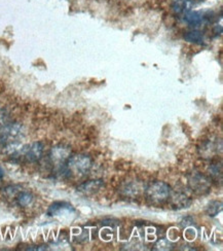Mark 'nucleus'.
I'll return each mask as SVG.
<instances>
[{"mask_svg":"<svg viewBox=\"0 0 223 251\" xmlns=\"http://www.w3.org/2000/svg\"><path fill=\"white\" fill-rule=\"evenodd\" d=\"M42 153H44V144L37 141L22 146V149L19 151V152L16 155L22 156L26 162L34 163L40 160Z\"/></svg>","mask_w":223,"mask_h":251,"instance_id":"39448f33","label":"nucleus"},{"mask_svg":"<svg viewBox=\"0 0 223 251\" xmlns=\"http://www.w3.org/2000/svg\"><path fill=\"white\" fill-rule=\"evenodd\" d=\"M188 183L191 190L197 194H206L210 191V180L201 173H191L188 176Z\"/></svg>","mask_w":223,"mask_h":251,"instance_id":"423d86ee","label":"nucleus"},{"mask_svg":"<svg viewBox=\"0 0 223 251\" xmlns=\"http://www.w3.org/2000/svg\"><path fill=\"white\" fill-rule=\"evenodd\" d=\"M204 19H205V17L200 13L193 12V10H186V12H184V16H183L184 22L190 26H194V27L199 26L201 23L204 22Z\"/></svg>","mask_w":223,"mask_h":251,"instance_id":"6e6552de","label":"nucleus"},{"mask_svg":"<svg viewBox=\"0 0 223 251\" xmlns=\"http://www.w3.org/2000/svg\"><path fill=\"white\" fill-rule=\"evenodd\" d=\"M221 209H222V204L220 202L214 201L209 204L206 212L209 216H216L221 211Z\"/></svg>","mask_w":223,"mask_h":251,"instance_id":"4468645a","label":"nucleus"},{"mask_svg":"<svg viewBox=\"0 0 223 251\" xmlns=\"http://www.w3.org/2000/svg\"><path fill=\"white\" fill-rule=\"evenodd\" d=\"M171 204L176 209H182V208L188 207L190 205V200L186 195L178 193L172 197Z\"/></svg>","mask_w":223,"mask_h":251,"instance_id":"9d476101","label":"nucleus"},{"mask_svg":"<svg viewBox=\"0 0 223 251\" xmlns=\"http://www.w3.org/2000/svg\"><path fill=\"white\" fill-rule=\"evenodd\" d=\"M62 211H74L73 207L70 204L64 203V202H56L54 204H51L50 207L49 208V215H58Z\"/></svg>","mask_w":223,"mask_h":251,"instance_id":"9b49d317","label":"nucleus"},{"mask_svg":"<svg viewBox=\"0 0 223 251\" xmlns=\"http://www.w3.org/2000/svg\"><path fill=\"white\" fill-rule=\"evenodd\" d=\"M145 196L152 204H162L170 196V186L164 181H153L146 187Z\"/></svg>","mask_w":223,"mask_h":251,"instance_id":"f03ea898","label":"nucleus"},{"mask_svg":"<svg viewBox=\"0 0 223 251\" xmlns=\"http://www.w3.org/2000/svg\"><path fill=\"white\" fill-rule=\"evenodd\" d=\"M92 167V160L86 154H76L69 156L65 164L64 173L69 176L86 175Z\"/></svg>","mask_w":223,"mask_h":251,"instance_id":"f257e3e1","label":"nucleus"},{"mask_svg":"<svg viewBox=\"0 0 223 251\" xmlns=\"http://www.w3.org/2000/svg\"><path fill=\"white\" fill-rule=\"evenodd\" d=\"M184 39L190 44H195V45H199V46H204L206 44V38L205 35L200 32V31L194 30V31H189V32H186L184 34Z\"/></svg>","mask_w":223,"mask_h":251,"instance_id":"1a4fd4ad","label":"nucleus"},{"mask_svg":"<svg viewBox=\"0 0 223 251\" xmlns=\"http://www.w3.org/2000/svg\"><path fill=\"white\" fill-rule=\"evenodd\" d=\"M23 133V127L21 124L13 123L9 124L2 129L0 133V144L2 145V149L7 145L20 143L19 139Z\"/></svg>","mask_w":223,"mask_h":251,"instance_id":"7ed1b4c3","label":"nucleus"},{"mask_svg":"<svg viewBox=\"0 0 223 251\" xmlns=\"http://www.w3.org/2000/svg\"><path fill=\"white\" fill-rule=\"evenodd\" d=\"M102 187H104L103 180H90L88 182H84L77 187V191L84 195H91L96 192H99Z\"/></svg>","mask_w":223,"mask_h":251,"instance_id":"0eeeda50","label":"nucleus"},{"mask_svg":"<svg viewBox=\"0 0 223 251\" xmlns=\"http://www.w3.org/2000/svg\"><path fill=\"white\" fill-rule=\"evenodd\" d=\"M141 191V186L139 182H130V183H126L124 185L123 187V192L125 196H129V197H135L138 194L140 193Z\"/></svg>","mask_w":223,"mask_h":251,"instance_id":"f8f14e48","label":"nucleus"},{"mask_svg":"<svg viewBox=\"0 0 223 251\" xmlns=\"http://www.w3.org/2000/svg\"><path fill=\"white\" fill-rule=\"evenodd\" d=\"M3 176H4V172H3V170H2L1 167H0V179H1Z\"/></svg>","mask_w":223,"mask_h":251,"instance_id":"f3484780","label":"nucleus"},{"mask_svg":"<svg viewBox=\"0 0 223 251\" xmlns=\"http://www.w3.org/2000/svg\"><path fill=\"white\" fill-rule=\"evenodd\" d=\"M71 154V150L65 145H58L52 148L50 152V160L56 168L64 173L65 164Z\"/></svg>","mask_w":223,"mask_h":251,"instance_id":"20e7f679","label":"nucleus"},{"mask_svg":"<svg viewBox=\"0 0 223 251\" xmlns=\"http://www.w3.org/2000/svg\"><path fill=\"white\" fill-rule=\"evenodd\" d=\"M172 243L169 241V240L166 239H161L158 240L157 243L154 245L153 250H162V251H167V250H172Z\"/></svg>","mask_w":223,"mask_h":251,"instance_id":"2eb2a0df","label":"nucleus"},{"mask_svg":"<svg viewBox=\"0 0 223 251\" xmlns=\"http://www.w3.org/2000/svg\"><path fill=\"white\" fill-rule=\"evenodd\" d=\"M49 248L47 246H35V247H29L27 248V250H38V251H41V250H48Z\"/></svg>","mask_w":223,"mask_h":251,"instance_id":"dca6fc26","label":"nucleus"},{"mask_svg":"<svg viewBox=\"0 0 223 251\" xmlns=\"http://www.w3.org/2000/svg\"><path fill=\"white\" fill-rule=\"evenodd\" d=\"M32 201H33V196L28 192H21L17 197V203L22 207L29 206Z\"/></svg>","mask_w":223,"mask_h":251,"instance_id":"ddd939ff","label":"nucleus"}]
</instances>
